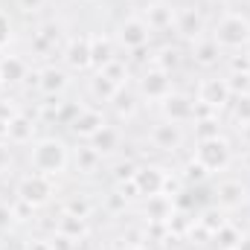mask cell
<instances>
[{
    "label": "cell",
    "mask_w": 250,
    "mask_h": 250,
    "mask_svg": "<svg viewBox=\"0 0 250 250\" xmlns=\"http://www.w3.org/2000/svg\"><path fill=\"white\" fill-rule=\"evenodd\" d=\"M227 67H230V73H250V56L248 53H233L227 59Z\"/></svg>",
    "instance_id": "b9f144b4"
},
{
    "label": "cell",
    "mask_w": 250,
    "mask_h": 250,
    "mask_svg": "<svg viewBox=\"0 0 250 250\" xmlns=\"http://www.w3.org/2000/svg\"><path fill=\"white\" fill-rule=\"evenodd\" d=\"M111 108L117 111V117L120 120H134L137 117V111H140V96L134 93V90H128V87H120L117 90V96L111 99Z\"/></svg>",
    "instance_id": "484cf974"
},
{
    "label": "cell",
    "mask_w": 250,
    "mask_h": 250,
    "mask_svg": "<svg viewBox=\"0 0 250 250\" xmlns=\"http://www.w3.org/2000/svg\"><path fill=\"white\" fill-rule=\"evenodd\" d=\"M96 73H105L117 87H125V82H128V64H125V59H120V56L111 64H105L102 70H96Z\"/></svg>",
    "instance_id": "d6a6232c"
},
{
    "label": "cell",
    "mask_w": 250,
    "mask_h": 250,
    "mask_svg": "<svg viewBox=\"0 0 250 250\" xmlns=\"http://www.w3.org/2000/svg\"><path fill=\"white\" fill-rule=\"evenodd\" d=\"M82 3H99V0H82Z\"/></svg>",
    "instance_id": "816d5d0a"
},
{
    "label": "cell",
    "mask_w": 250,
    "mask_h": 250,
    "mask_svg": "<svg viewBox=\"0 0 250 250\" xmlns=\"http://www.w3.org/2000/svg\"><path fill=\"white\" fill-rule=\"evenodd\" d=\"M151 32H169L175 29V6L166 0H148V6L140 12Z\"/></svg>",
    "instance_id": "e0dca14e"
},
{
    "label": "cell",
    "mask_w": 250,
    "mask_h": 250,
    "mask_svg": "<svg viewBox=\"0 0 250 250\" xmlns=\"http://www.w3.org/2000/svg\"><path fill=\"white\" fill-rule=\"evenodd\" d=\"M3 90H6V84H3V79H0V96H3Z\"/></svg>",
    "instance_id": "681fc988"
},
{
    "label": "cell",
    "mask_w": 250,
    "mask_h": 250,
    "mask_svg": "<svg viewBox=\"0 0 250 250\" xmlns=\"http://www.w3.org/2000/svg\"><path fill=\"white\" fill-rule=\"evenodd\" d=\"M227 84H230V93L233 96L250 93V73H230L227 76Z\"/></svg>",
    "instance_id": "74e56055"
},
{
    "label": "cell",
    "mask_w": 250,
    "mask_h": 250,
    "mask_svg": "<svg viewBox=\"0 0 250 250\" xmlns=\"http://www.w3.org/2000/svg\"><path fill=\"white\" fill-rule=\"evenodd\" d=\"M87 221H90V218H82V215H73V212H62L59 221H56V230L64 233V236H73V239L84 242L87 233H90V224H87Z\"/></svg>",
    "instance_id": "d4e9b609"
},
{
    "label": "cell",
    "mask_w": 250,
    "mask_h": 250,
    "mask_svg": "<svg viewBox=\"0 0 250 250\" xmlns=\"http://www.w3.org/2000/svg\"><path fill=\"white\" fill-rule=\"evenodd\" d=\"M160 114H163V120L178 123V125L195 123V117H198V102H195V96H189V93L172 90V93L160 102Z\"/></svg>",
    "instance_id": "8fae6325"
},
{
    "label": "cell",
    "mask_w": 250,
    "mask_h": 250,
    "mask_svg": "<svg viewBox=\"0 0 250 250\" xmlns=\"http://www.w3.org/2000/svg\"><path fill=\"white\" fill-rule=\"evenodd\" d=\"M137 90L143 99H151V102H163L175 87H172V73L160 70V67H146L137 79Z\"/></svg>",
    "instance_id": "9c48e42d"
},
{
    "label": "cell",
    "mask_w": 250,
    "mask_h": 250,
    "mask_svg": "<svg viewBox=\"0 0 250 250\" xmlns=\"http://www.w3.org/2000/svg\"><path fill=\"white\" fill-rule=\"evenodd\" d=\"M175 32L192 44L201 35H207V21L195 6H175Z\"/></svg>",
    "instance_id": "4fadbf2b"
},
{
    "label": "cell",
    "mask_w": 250,
    "mask_h": 250,
    "mask_svg": "<svg viewBox=\"0 0 250 250\" xmlns=\"http://www.w3.org/2000/svg\"><path fill=\"white\" fill-rule=\"evenodd\" d=\"M192 50V62L198 64L201 70H212V67H218L221 64V59H224V50L212 41V35H201L198 41H192L189 44Z\"/></svg>",
    "instance_id": "44dd1931"
},
{
    "label": "cell",
    "mask_w": 250,
    "mask_h": 250,
    "mask_svg": "<svg viewBox=\"0 0 250 250\" xmlns=\"http://www.w3.org/2000/svg\"><path fill=\"white\" fill-rule=\"evenodd\" d=\"M117 84L105 76V73H93L90 79H87V93L96 99V102H111L114 96H117Z\"/></svg>",
    "instance_id": "4316f807"
},
{
    "label": "cell",
    "mask_w": 250,
    "mask_h": 250,
    "mask_svg": "<svg viewBox=\"0 0 250 250\" xmlns=\"http://www.w3.org/2000/svg\"><path fill=\"white\" fill-rule=\"evenodd\" d=\"M221 120L218 114H207V117H198L195 120V140H212V137H221Z\"/></svg>",
    "instance_id": "f546056e"
},
{
    "label": "cell",
    "mask_w": 250,
    "mask_h": 250,
    "mask_svg": "<svg viewBox=\"0 0 250 250\" xmlns=\"http://www.w3.org/2000/svg\"><path fill=\"white\" fill-rule=\"evenodd\" d=\"M12 41H15V21L9 18V12L0 9V53H9Z\"/></svg>",
    "instance_id": "e575fe53"
},
{
    "label": "cell",
    "mask_w": 250,
    "mask_h": 250,
    "mask_svg": "<svg viewBox=\"0 0 250 250\" xmlns=\"http://www.w3.org/2000/svg\"><path fill=\"white\" fill-rule=\"evenodd\" d=\"M175 212H178V207H175V198L172 195H151V198H143V218L148 221V224H160V227H166L172 218H175Z\"/></svg>",
    "instance_id": "9a60e30c"
},
{
    "label": "cell",
    "mask_w": 250,
    "mask_h": 250,
    "mask_svg": "<svg viewBox=\"0 0 250 250\" xmlns=\"http://www.w3.org/2000/svg\"><path fill=\"white\" fill-rule=\"evenodd\" d=\"M151 67H160V70H166V73L178 70V67H181V50L172 47V44L154 50V56H151Z\"/></svg>",
    "instance_id": "f1b7e54d"
},
{
    "label": "cell",
    "mask_w": 250,
    "mask_h": 250,
    "mask_svg": "<svg viewBox=\"0 0 250 250\" xmlns=\"http://www.w3.org/2000/svg\"><path fill=\"white\" fill-rule=\"evenodd\" d=\"M70 163L76 166L79 175H96V172H102V157H99L90 146L70 148Z\"/></svg>",
    "instance_id": "603a6c76"
},
{
    "label": "cell",
    "mask_w": 250,
    "mask_h": 250,
    "mask_svg": "<svg viewBox=\"0 0 250 250\" xmlns=\"http://www.w3.org/2000/svg\"><path fill=\"white\" fill-rule=\"evenodd\" d=\"M15 166V154H12V143L0 140V175H9Z\"/></svg>",
    "instance_id": "60d3db41"
},
{
    "label": "cell",
    "mask_w": 250,
    "mask_h": 250,
    "mask_svg": "<svg viewBox=\"0 0 250 250\" xmlns=\"http://www.w3.org/2000/svg\"><path fill=\"white\" fill-rule=\"evenodd\" d=\"M87 146H90L102 160H108V157H114V154L123 148V131H120L117 125H102V128L87 140Z\"/></svg>",
    "instance_id": "ffe728a7"
},
{
    "label": "cell",
    "mask_w": 250,
    "mask_h": 250,
    "mask_svg": "<svg viewBox=\"0 0 250 250\" xmlns=\"http://www.w3.org/2000/svg\"><path fill=\"white\" fill-rule=\"evenodd\" d=\"M134 187H137V195L140 198H151V195H160L163 192V184H166V169L157 166V163H143L137 166L134 172Z\"/></svg>",
    "instance_id": "5bb4252c"
},
{
    "label": "cell",
    "mask_w": 250,
    "mask_h": 250,
    "mask_svg": "<svg viewBox=\"0 0 250 250\" xmlns=\"http://www.w3.org/2000/svg\"><path fill=\"white\" fill-rule=\"evenodd\" d=\"M32 79H35V87L41 90V96H50V99L62 96L70 87V70L62 64H44L32 73Z\"/></svg>",
    "instance_id": "30bf717a"
},
{
    "label": "cell",
    "mask_w": 250,
    "mask_h": 250,
    "mask_svg": "<svg viewBox=\"0 0 250 250\" xmlns=\"http://www.w3.org/2000/svg\"><path fill=\"white\" fill-rule=\"evenodd\" d=\"M79 239H73V236H64L59 230H53V236H50V248L53 250H79Z\"/></svg>",
    "instance_id": "f35d334b"
},
{
    "label": "cell",
    "mask_w": 250,
    "mask_h": 250,
    "mask_svg": "<svg viewBox=\"0 0 250 250\" xmlns=\"http://www.w3.org/2000/svg\"><path fill=\"white\" fill-rule=\"evenodd\" d=\"M148 143L163 154H178L187 143V131H184V125L160 120V123H154L148 128Z\"/></svg>",
    "instance_id": "52a82bcc"
},
{
    "label": "cell",
    "mask_w": 250,
    "mask_h": 250,
    "mask_svg": "<svg viewBox=\"0 0 250 250\" xmlns=\"http://www.w3.org/2000/svg\"><path fill=\"white\" fill-rule=\"evenodd\" d=\"M120 250H148V248H146L143 242H128V245H123Z\"/></svg>",
    "instance_id": "bcb514c9"
},
{
    "label": "cell",
    "mask_w": 250,
    "mask_h": 250,
    "mask_svg": "<svg viewBox=\"0 0 250 250\" xmlns=\"http://www.w3.org/2000/svg\"><path fill=\"white\" fill-rule=\"evenodd\" d=\"M209 175H221L233 166V143L221 134V137H212V140H198L195 146V154H192Z\"/></svg>",
    "instance_id": "3957f363"
},
{
    "label": "cell",
    "mask_w": 250,
    "mask_h": 250,
    "mask_svg": "<svg viewBox=\"0 0 250 250\" xmlns=\"http://www.w3.org/2000/svg\"><path fill=\"white\" fill-rule=\"evenodd\" d=\"M134 172H137V163H134V160H120V163L114 166V184L131 181V178H134Z\"/></svg>",
    "instance_id": "ab89813d"
},
{
    "label": "cell",
    "mask_w": 250,
    "mask_h": 250,
    "mask_svg": "<svg viewBox=\"0 0 250 250\" xmlns=\"http://www.w3.org/2000/svg\"><path fill=\"white\" fill-rule=\"evenodd\" d=\"M233 99H236V102H230L227 108H230V114H233L236 125H239V123H248V120H250V93L233 96Z\"/></svg>",
    "instance_id": "d590c367"
},
{
    "label": "cell",
    "mask_w": 250,
    "mask_h": 250,
    "mask_svg": "<svg viewBox=\"0 0 250 250\" xmlns=\"http://www.w3.org/2000/svg\"><path fill=\"white\" fill-rule=\"evenodd\" d=\"M236 131H239L242 143H245V146L250 148V120H248V123H239V125H236Z\"/></svg>",
    "instance_id": "f6af8a7d"
},
{
    "label": "cell",
    "mask_w": 250,
    "mask_h": 250,
    "mask_svg": "<svg viewBox=\"0 0 250 250\" xmlns=\"http://www.w3.org/2000/svg\"><path fill=\"white\" fill-rule=\"evenodd\" d=\"M117 59V41L111 35H90V67L93 70H102L105 64H111Z\"/></svg>",
    "instance_id": "7402d4cb"
},
{
    "label": "cell",
    "mask_w": 250,
    "mask_h": 250,
    "mask_svg": "<svg viewBox=\"0 0 250 250\" xmlns=\"http://www.w3.org/2000/svg\"><path fill=\"white\" fill-rule=\"evenodd\" d=\"M29 166H32V172L47 175L53 181L62 178L70 169V146L62 137H38L29 146Z\"/></svg>",
    "instance_id": "6da1fadb"
},
{
    "label": "cell",
    "mask_w": 250,
    "mask_h": 250,
    "mask_svg": "<svg viewBox=\"0 0 250 250\" xmlns=\"http://www.w3.org/2000/svg\"><path fill=\"white\" fill-rule=\"evenodd\" d=\"M212 41L224 53H245L250 44V18L245 12H224L212 26Z\"/></svg>",
    "instance_id": "7a4b0ae2"
},
{
    "label": "cell",
    "mask_w": 250,
    "mask_h": 250,
    "mask_svg": "<svg viewBox=\"0 0 250 250\" xmlns=\"http://www.w3.org/2000/svg\"><path fill=\"white\" fill-rule=\"evenodd\" d=\"M23 250H53V248H50V239H29L23 245Z\"/></svg>",
    "instance_id": "ee69618b"
},
{
    "label": "cell",
    "mask_w": 250,
    "mask_h": 250,
    "mask_svg": "<svg viewBox=\"0 0 250 250\" xmlns=\"http://www.w3.org/2000/svg\"><path fill=\"white\" fill-rule=\"evenodd\" d=\"M102 125H108V120H105V114L99 111V108H87V105H82L79 108V114L70 120V134L73 137H79V140H90Z\"/></svg>",
    "instance_id": "2e32d148"
},
{
    "label": "cell",
    "mask_w": 250,
    "mask_h": 250,
    "mask_svg": "<svg viewBox=\"0 0 250 250\" xmlns=\"http://www.w3.org/2000/svg\"><path fill=\"white\" fill-rule=\"evenodd\" d=\"M35 140H38V125H35L32 117L18 111L6 123V143H12V146H32Z\"/></svg>",
    "instance_id": "ac0fdd59"
},
{
    "label": "cell",
    "mask_w": 250,
    "mask_h": 250,
    "mask_svg": "<svg viewBox=\"0 0 250 250\" xmlns=\"http://www.w3.org/2000/svg\"><path fill=\"white\" fill-rule=\"evenodd\" d=\"M18 6H21L23 12H29V15H32V12H41V9L47 6V0H18Z\"/></svg>",
    "instance_id": "7bdbcfd3"
},
{
    "label": "cell",
    "mask_w": 250,
    "mask_h": 250,
    "mask_svg": "<svg viewBox=\"0 0 250 250\" xmlns=\"http://www.w3.org/2000/svg\"><path fill=\"white\" fill-rule=\"evenodd\" d=\"M227 221H230V218H227V212H224L221 207H215V204H212V207H204V209L195 215V227H201L209 239H212V236L227 224Z\"/></svg>",
    "instance_id": "cb8c5ba5"
},
{
    "label": "cell",
    "mask_w": 250,
    "mask_h": 250,
    "mask_svg": "<svg viewBox=\"0 0 250 250\" xmlns=\"http://www.w3.org/2000/svg\"><path fill=\"white\" fill-rule=\"evenodd\" d=\"M207 3H224V0H207Z\"/></svg>",
    "instance_id": "f907efd6"
},
{
    "label": "cell",
    "mask_w": 250,
    "mask_h": 250,
    "mask_svg": "<svg viewBox=\"0 0 250 250\" xmlns=\"http://www.w3.org/2000/svg\"><path fill=\"white\" fill-rule=\"evenodd\" d=\"M53 195H56V181L47 178V175H38V172H29V175H23V178L15 184V198L23 201V204L32 207V209L47 207V204L53 201Z\"/></svg>",
    "instance_id": "277c9868"
},
{
    "label": "cell",
    "mask_w": 250,
    "mask_h": 250,
    "mask_svg": "<svg viewBox=\"0 0 250 250\" xmlns=\"http://www.w3.org/2000/svg\"><path fill=\"white\" fill-rule=\"evenodd\" d=\"M242 239H245V233H242L233 221H227V224L212 236V242H215V248H218V250H239Z\"/></svg>",
    "instance_id": "83f0119b"
},
{
    "label": "cell",
    "mask_w": 250,
    "mask_h": 250,
    "mask_svg": "<svg viewBox=\"0 0 250 250\" xmlns=\"http://www.w3.org/2000/svg\"><path fill=\"white\" fill-rule=\"evenodd\" d=\"M250 204V187L242 178H221L215 187V207H221L227 215Z\"/></svg>",
    "instance_id": "ba28073f"
},
{
    "label": "cell",
    "mask_w": 250,
    "mask_h": 250,
    "mask_svg": "<svg viewBox=\"0 0 250 250\" xmlns=\"http://www.w3.org/2000/svg\"><path fill=\"white\" fill-rule=\"evenodd\" d=\"M62 212H73V215H82V218H90V212H93V204L84 198V195H70L67 201H64Z\"/></svg>",
    "instance_id": "836d02e7"
},
{
    "label": "cell",
    "mask_w": 250,
    "mask_h": 250,
    "mask_svg": "<svg viewBox=\"0 0 250 250\" xmlns=\"http://www.w3.org/2000/svg\"><path fill=\"white\" fill-rule=\"evenodd\" d=\"M32 76L29 62L23 56H15V53H0V79L6 87H18L23 84L26 79Z\"/></svg>",
    "instance_id": "d6986e66"
},
{
    "label": "cell",
    "mask_w": 250,
    "mask_h": 250,
    "mask_svg": "<svg viewBox=\"0 0 250 250\" xmlns=\"http://www.w3.org/2000/svg\"><path fill=\"white\" fill-rule=\"evenodd\" d=\"M62 62L70 73H84L90 67V35H70L62 47Z\"/></svg>",
    "instance_id": "7c38bea8"
},
{
    "label": "cell",
    "mask_w": 250,
    "mask_h": 250,
    "mask_svg": "<svg viewBox=\"0 0 250 250\" xmlns=\"http://www.w3.org/2000/svg\"><path fill=\"white\" fill-rule=\"evenodd\" d=\"M195 102H198L201 108L212 111V114L224 111V108L233 102V93H230L227 79H221V76H204V79L198 82V87H195Z\"/></svg>",
    "instance_id": "5b68a950"
},
{
    "label": "cell",
    "mask_w": 250,
    "mask_h": 250,
    "mask_svg": "<svg viewBox=\"0 0 250 250\" xmlns=\"http://www.w3.org/2000/svg\"><path fill=\"white\" fill-rule=\"evenodd\" d=\"M239 250H250V236H245V239H242V245H239Z\"/></svg>",
    "instance_id": "c3c4849f"
},
{
    "label": "cell",
    "mask_w": 250,
    "mask_h": 250,
    "mask_svg": "<svg viewBox=\"0 0 250 250\" xmlns=\"http://www.w3.org/2000/svg\"><path fill=\"white\" fill-rule=\"evenodd\" d=\"M151 29H148V23L143 21V15L140 12H131V15H125L123 21L117 23V35H114V41L125 47L128 53H137V50H143V47H148V41H151Z\"/></svg>",
    "instance_id": "8992f818"
},
{
    "label": "cell",
    "mask_w": 250,
    "mask_h": 250,
    "mask_svg": "<svg viewBox=\"0 0 250 250\" xmlns=\"http://www.w3.org/2000/svg\"><path fill=\"white\" fill-rule=\"evenodd\" d=\"M21 218H18V209H15V204H9V201H0V233H9L15 224H18Z\"/></svg>",
    "instance_id": "8d00e7d4"
},
{
    "label": "cell",
    "mask_w": 250,
    "mask_h": 250,
    "mask_svg": "<svg viewBox=\"0 0 250 250\" xmlns=\"http://www.w3.org/2000/svg\"><path fill=\"white\" fill-rule=\"evenodd\" d=\"M44 44H50L53 50H56V44H62V38H64V23L62 21H47V23H41L38 26V32H35Z\"/></svg>",
    "instance_id": "4dcf8cb0"
},
{
    "label": "cell",
    "mask_w": 250,
    "mask_h": 250,
    "mask_svg": "<svg viewBox=\"0 0 250 250\" xmlns=\"http://www.w3.org/2000/svg\"><path fill=\"white\" fill-rule=\"evenodd\" d=\"M96 250H120V248H117V245H111V242H105V245H99Z\"/></svg>",
    "instance_id": "7dc6e473"
},
{
    "label": "cell",
    "mask_w": 250,
    "mask_h": 250,
    "mask_svg": "<svg viewBox=\"0 0 250 250\" xmlns=\"http://www.w3.org/2000/svg\"><path fill=\"white\" fill-rule=\"evenodd\" d=\"M207 178H209V172H207L195 157H189V163L184 166V172H181V181H184L187 187H201Z\"/></svg>",
    "instance_id": "1f68e13d"
}]
</instances>
